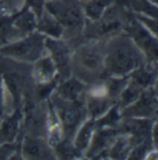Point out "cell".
<instances>
[{
	"instance_id": "obj_15",
	"label": "cell",
	"mask_w": 158,
	"mask_h": 160,
	"mask_svg": "<svg viewBox=\"0 0 158 160\" xmlns=\"http://www.w3.org/2000/svg\"><path fill=\"white\" fill-rule=\"evenodd\" d=\"M87 85L77 79L74 77H70L65 80H60L53 94L62 98L64 100L76 101L83 95Z\"/></svg>"
},
{
	"instance_id": "obj_21",
	"label": "cell",
	"mask_w": 158,
	"mask_h": 160,
	"mask_svg": "<svg viewBox=\"0 0 158 160\" xmlns=\"http://www.w3.org/2000/svg\"><path fill=\"white\" fill-rule=\"evenodd\" d=\"M56 158L63 160L79 159L84 154L79 149H78L72 142V140L62 139L59 143L53 147Z\"/></svg>"
},
{
	"instance_id": "obj_25",
	"label": "cell",
	"mask_w": 158,
	"mask_h": 160,
	"mask_svg": "<svg viewBox=\"0 0 158 160\" xmlns=\"http://www.w3.org/2000/svg\"><path fill=\"white\" fill-rule=\"evenodd\" d=\"M156 149L157 148L155 146V144L152 141V138L149 137L142 142L138 143L136 145H134L127 159H144L145 157H147L152 151L156 150Z\"/></svg>"
},
{
	"instance_id": "obj_1",
	"label": "cell",
	"mask_w": 158,
	"mask_h": 160,
	"mask_svg": "<svg viewBox=\"0 0 158 160\" xmlns=\"http://www.w3.org/2000/svg\"><path fill=\"white\" fill-rule=\"evenodd\" d=\"M104 54L105 71L102 78L126 77L146 63L142 51L124 32L105 41Z\"/></svg>"
},
{
	"instance_id": "obj_28",
	"label": "cell",
	"mask_w": 158,
	"mask_h": 160,
	"mask_svg": "<svg viewBox=\"0 0 158 160\" xmlns=\"http://www.w3.org/2000/svg\"><path fill=\"white\" fill-rule=\"evenodd\" d=\"M19 0H4V2L8 6V7H13V6H15L17 4V2H18Z\"/></svg>"
},
{
	"instance_id": "obj_26",
	"label": "cell",
	"mask_w": 158,
	"mask_h": 160,
	"mask_svg": "<svg viewBox=\"0 0 158 160\" xmlns=\"http://www.w3.org/2000/svg\"><path fill=\"white\" fill-rule=\"evenodd\" d=\"M111 2L112 0H91L85 8L86 16L92 21L99 19Z\"/></svg>"
},
{
	"instance_id": "obj_3",
	"label": "cell",
	"mask_w": 158,
	"mask_h": 160,
	"mask_svg": "<svg viewBox=\"0 0 158 160\" xmlns=\"http://www.w3.org/2000/svg\"><path fill=\"white\" fill-rule=\"evenodd\" d=\"M32 64L0 55V77L13 99L14 109L22 106L24 95L33 88Z\"/></svg>"
},
{
	"instance_id": "obj_22",
	"label": "cell",
	"mask_w": 158,
	"mask_h": 160,
	"mask_svg": "<svg viewBox=\"0 0 158 160\" xmlns=\"http://www.w3.org/2000/svg\"><path fill=\"white\" fill-rule=\"evenodd\" d=\"M142 90L143 88L138 86L134 81L128 79L125 88L122 90V92L118 97L117 105L119 110H122L123 108L136 101L139 98V97L141 96Z\"/></svg>"
},
{
	"instance_id": "obj_4",
	"label": "cell",
	"mask_w": 158,
	"mask_h": 160,
	"mask_svg": "<svg viewBox=\"0 0 158 160\" xmlns=\"http://www.w3.org/2000/svg\"><path fill=\"white\" fill-rule=\"evenodd\" d=\"M46 10L63 27L62 38L74 39L81 34L85 25L83 11L75 0H51Z\"/></svg>"
},
{
	"instance_id": "obj_8",
	"label": "cell",
	"mask_w": 158,
	"mask_h": 160,
	"mask_svg": "<svg viewBox=\"0 0 158 160\" xmlns=\"http://www.w3.org/2000/svg\"><path fill=\"white\" fill-rule=\"evenodd\" d=\"M124 32L131 38L138 48L142 51L145 56L146 64L157 67V36L133 16H129V20L124 28Z\"/></svg>"
},
{
	"instance_id": "obj_29",
	"label": "cell",
	"mask_w": 158,
	"mask_h": 160,
	"mask_svg": "<svg viewBox=\"0 0 158 160\" xmlns=\"http://www.w3.org/2000/svg\"><path fill=\"white\" fill-rule=\"evenodd\" d=\"M153 1H154L155 3H156V0H153Z\"/></svg>"
},
{
	"instance_id": "obj_23",
	"label": "cell",
	"mask_w": 158,
	"mask_h": 160,
	"mask_svg": "<svg viewBox=\"0 0 158 160\" xmlns=\"http://www.w3.org/2000/svg\"><path fill=\"white\" fill-rule=\"evenodd\" d=\"M15 17H0V47L10 43L13 39H20L19 32L13 26Z\"/></svg>"
},
{
	"instance_id": "obj_13",
	"label": "cell",
	"mask_w": 158,
	"mask_h": 160,
	"mask_svg": "<svg viewBox=\"0 0 158 160\" xmlns=\"http://www.w3.org/2000/svg\"><path fill=\"white\" fill-rule=\"evenodd\" d=\"M22 159H56L53 148L48 144L46 139L24 134L20 144Z\"/></svg>"
},
{
	"instance_id": "obj_17",
	"label": "cell",
	"mask_w": 158,
	"mask_h": 160,
	"mask_svg": "<svg viewBox=\"0 0 158 160\" xmlns=\"http://www.w3.org/2000/svg\"><path fill=\"white\" fill-rule=\"evenodd\" d=\"M137 143L132 136L128 134H117L108 150V158L127 159L131 149Z\"/></svg>"
},
{
	"instance_id": "obj_2",
	"label": "cell",
	"mask_w": 158,
	"mask_h": 160,
	"mask_svg": "<svg viewBox=\"0 0 158 160\" xmlns=\"http://www.w3.org/2000/svg\"><path fill=\"white\" fill-rule=\"evenodd\" d=\"M71 52V77L84 84L92 85L102 78L105 71L104 43L99 40L87 39Z\"/></svg>"
},
{
	"instance_id": "obj_24",
	"label": "cell",
	"mask_w": 158,
	"mask_h": 160,
	"mask_svg": "<svg viewBox=\"0 0 158 160\" xmlns=\"http://www.w3.org/2000/svg\"><path fill=\"white\" fill-rule=\"evenodd\" d=\"M120 120H121L120 110L118 108L117 103H116L103 116L95 120V125L96 127L117 128Z\"/></svg>"
},
{
	"instance_id": "obj_5",
	"label": "cell",
	"mask_w": 158,
	"mask_h": 160,
	"mask_svg": "<svg viewBox=\"0 0 158 160\" xmlns=\"http://www.w3.org/2000/svg\"><path fill=\"white\" fill-rule=\"evenodd\" d=\"M128 20L129 16L122 13L118 8H108L99 19L85 21L82 33L85 39L106 40L124 32Z\"/></svg>"
},
{
	"instance_id": "obj_10",
	"label": "cell",
	"mask_w": 158,
	"mask_h": 160,
	"mask_svg": "<svg viewBox=\"0 0 158 160\" xmlns=\"http://www.w3.org/2000/svg\"><path fill=\"white\" fill-rule=\"evenodd\" d=\"M45 49L50 53V57L57 70V75L61 80L71 77V50L70 47L61 39L46 37Z\"/></svg>"
},
{
	"instance_id": "obj_20",
	"label": "cell",
	"mask_w": 158,
	"mask_h": 160,
	"mask_svg": "<svg viewBox=\"0 0 158 160\" xmlns=\"http://www.w3.org/2000/svg\"><path fill=\"white\" fill-rule=\"evenodd\" d=\"M95 128V120L89 118V120L85 121L76 132L75 136L73 138V144L81 152L87 150Z\"/></svg>"
},
{
	"instance_id": "obj_11",
	"label": "cell",
	"mask_w": 158,
	"mask_h": 160,
	"mask_svg": "<svg viewBox=\"0 0 158 160\" xmlns=\"http://www.w3.org/2000/svg\"><path fill=\"white\" fill-rule=\"evenodd\" d=\"M117 134L116 128L96 127L85 157L89 159L108 158V150Z\"/></svg>"
},
{
	"instance_id": "obj_16",
	"label": "cell",
	"mask_w": 158,
	"mask_h": 160,
	"mask_svg": "<svg viewBox=\"0 0 158 160\" xmlns=\"http://www.w3.org/2000/svg\"><path fill=\"white\" fill-rule=\"evenodd\" d=\"M32 78L36 84L51 82L57 75V70L50 55H43L32 64Z\"/></svg>"
},
{
	"instance_id": "obj_27",
	"label": "cell",
	"mask_w": 158,
	"mask_h": 160,
	"mask_svg": "<svg viewBox=\"0 0 158 160\" xmlns=\"http://www.w3.org/2000/svg\"><path fill=\"white\" fill-rule=\"evenodd\" d=\"M5 117L4 109V88H3V80L0 77V118Z\"/></svg>"
},
{
	"instance_id": "obj_9",
	"label": "cell",
	"mask_w": 158,
	"mask_h": 160,
	"mask_svg": "<svg viewBox=\"0 0 158 160\" xmlns=\"http://www.w3.org/2000/svg\"><path fill=\"white\" fill-rule=\"evenodd\" d=\"M157 93L156 88L153 86L143 89L139 98L120 110L121 118H148L156 119L157 116Z\"/></svg>"
},
{
	"instance_id": "obj_19",
	"label": "cell",
	"mask_w": 158,
	"mask_h": 160,
	"mask_svg": "<svg viewBox=\"0 0 158 160\" xmlns=\"http://www.w3.org/2000/svg\"><path fill=\"white\" fill-rule=\"evenodd\" d=\"M13 26L18 31L20 38L31 34L36 31L37 19L35 14L29 9H23L16 15L13 21Z\"/></svg>"
},
{
	"instance_id": "obj_18",
	"label": "cell",
	"mask_w": 158,
	"mask_h": 160,
	"mask_svg": "<svg viewBox=\"0 0 158 160\" xmlns=\"http://www.w3.org/2000/svg\"><path fill=\"white\" fill-rule=\"evenodd\" d=\"M36 32H40L46 37L61 39L63 35V27L49 12L42 13L38 18Z\"/></svg>"
},
{
	"instance_id": "obj_14",
	"label": "cell",
	"mask_w": 158,
	"mask_h": 160,
	"mask_svg": "<svg viewBox=\"0 0 158 160\" xmlns=\"http://www.w3.org/2000/svg\"><path fill=\"white\" fill-rule=\"evenodd\" d=\"M21 107L14 109V112L10 116L2 118L3 121L0 124V144H12L18 139L22 128L23 112Z\"/></svg>"
},
{
	"instance_id": "obj_12",
	"label": "cell",
	"mask_w": 158,
	"mask_h": 160,
	"mask_svg": "<svg viewBox=\"0 0 158 160\" xmlns=\"http://www.w3.org/2000/svg\"><path fill=\"white\" fill-rule=\"evenodd\" d=\"M155 122L156 119L127 117L121 118L116 129L118 134L130 135L138 144L151 137V132Z\"/></svg>"
},
{
	"instance_id": "obj_6",
	"label": "cell",
	"mask_w": 158,
	"mask_h": 160,
	"mask_svg": "<svg viewBox=\"0 0 158 160\" xmlns=\"http://www.w3.org/2000/svg\"><path fill=\"white\" fill-rule=\"evenodd\" d=\"M50 98L61 122L63 138L73 140L76 132L88 117L84 102L80 99L76 101L64 100L53 93Z\"/></svg>"
},
{
	"instance_id": "obj_7",
	"label": "cell",
	"mask_w": 158,
	"mask_h": 160,
	"mask_svg": "<svg viewBox=\"0 0 158 160\" xmlns=\"http://www.w3.org/2000/svg\"><path fill=\"white\" fill-rule=\"evenodd\" d=\"M46 35L38 32L0 47V55L24 63H34L43 56Z\"/></svg>"
}]
</instances>
